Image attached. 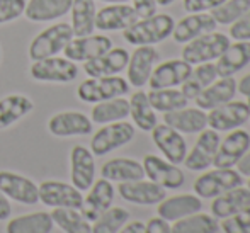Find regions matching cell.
<instances>
[{
  "mask_svg": "<svg viewBox=\"0 0 250 233\" xmlns=\"http://www.w3.org/2000/svg\"><path fill=\"white\" fill-rule=\"evenodd\" d=\"M73 31L68 22H58L43 29L40 34L34 36L29 44V58L33 62L43 58L56 56L66 48V44L73 40Z\"/></svg>",
  "mask_w": 250,
  "mask_h": 233,
  "instance_id": "obj_2",
  "label": "cell"
},
{
  "mask_svg": "<svg viewBox=\"0 0 250 233\" xmlns=\"http://www.w3.org/2000/svg\"><path fill=\"white\" fill-rule=\"evenodd\" d=\"M157 0H133V9L138 14V19H145L157 14Z\"/></svg>",
  "mask_w": 250,
  "mask_h": 233,
  "instance_id": "obj_47",
  "label": "cell"
},
{
  "mask_svg": "<svg viewBox=\"0 0 250 233\" xmlns=\"http://www.w3.org/2000/svg\"><path fill=\"white\" fill-rule=\"evenodd\" d=\"M228 44H230V40L227 38V34L211 31V33H206L186 43L184 49H182V60L188 62L189 65L213 62V60L220 58V55L228 48Z\"/></svg>",
  "mask_w": 250,
  "mask_h": 233,
  "instance_id": "obj_4",
  "label": "cell"
},
{
  "mask_svg": "<svg viewBox=\"0 0 250 233\" xmlns=\"http://www.w3.org/2000/svg\"><path fill=\"white\" fill-rule=\"evenodd\" d=\"M143 170L151 182L162 186L164 189H179L186 182V175L175 164L157 157V155H146L143 158Z\"/></svg>",
  "mask_w": 250,
  "mask_h": 233,
  "instance_id": "obj_11",
  "label": "cell"
},
{
  "mask_svg": "<svg viewBox=\"0 0 250 233\" xmlns=\"http://www.w3.org/2000/svg\"><path fill=\"white\" fill-rule=\"evenodd\" d=\"M129 53L125 48H111L109 51L102 53L101 56L85 62L83 65V72L89 77L96 79V77H111L118 75L128 66Z\"/></svg>",
  "mask_w": 250,
  "mask_h": 233,
  "instance_id": "obj_22",
  "label": "cell"
},
{
  "mask_svg": "<svg viewBox=\"0 0 250 233\" xmlns=\"http://www.w3.org/2000/svg\"><path fill=\"white\" fill-rule=\"evenodd\" d=\"M119 196L125 201L140 206H151L158 204L162 199L167 197V192L162 186L155 184L151 181H131V182H121L118 187Z\"/></svg>",
  "mask_w": 250,
  "mask_h": 233,
  "instance_id": "obj_19",
  "label": "cell"
},
{
  "mask_svg": "<svg viewBox=\"0 0 250 233\" xmlns=\"http://www.w3.org/2000/svg\"><path fill=\"white\" fill-rule=\"evenodd\" d=\"M0 191L16 203L27 206L40 203V187L29 177H24L21 174L0 170Z\"/></svg>",
  "mask_w": 250,
  "mask_h": 233,
  "instance_id": "obj_12",
  "label": "cell"
},
{
  "mask_svg": "<svg viewBox=\"0 0 250 233\" xmlns=\"http://www.w3.org/2000/svg\"><path fill=\"white\" fill-rule=\"evenodd\" d=\"M112 48L111 38L104 34H89V36L73 38L66 48L63 49L65 58L72 62H90V60L101 56L102 53L109 51Z\"/></svg>",
  "mask_w": 250,
  "mask_h": 233,
  "instance_id": "obj_18",
  "label": "cell"
},
{
  "mask_svg": "<svg viewBox=\"0 0 250 233\" xmlns=\"http://www.w3.org/2000/svg\"><path fill=\"white\" fill-rule=\"evenodd\" d=\"M135 126L128 121H116L104 125L97 133H94L90 140V151L94 157H104L111 151L128 145L129 141L135 138Z\"/></svg>",
  "mask_w": 250,
  "mask_h": 233,
  "instance_id": "obj_5",
  "label": "cell"
},
{
  "mask_svg": "<svg viewBox=\"0 0 250 233\" xmlns=\"http://www.w3.org/2000/svg\"><path fill=\"white\" fill-rule=\"evenodd\" d=\"M218 24L211 17V14L206 12H196L189 14V16L182 17L179 22H175L174 31H172V38L175 43H189V41L196 40V38L203 36L206 33L216 29Z\"/></svg>",
  "mask_w": 250,
  "mask_h": 233,
  "instance_id": "obj_23",
  "label": "cell"
},
{
  "mask_svg": "<svg viewBox=\"0 0 250 233\" xmlns=\"http://www.w3.org/2000/svg\"><path fill=\"white\" fill-rule=\"evenodd\" d=\"M151 107L158 112H170L182 109L189 104V99L177 89H157L146 94Z\"/></svg>",
  "mask_w": 250,
  "mask_h": 233,
  "instance_id": "obj_40",
  "label": "cell"
},
{
  "mask_svg": "<svg viewBox=\"0 0 250 233\" xmlns=\"http://www.w3.org/2000/svg\"><path fill=\"white\" fill-rule=\"evenodd\" d=\"M250 206V189L244 186L233 187L220 196L213 197L211 203V213L216 220H225L238 211Z\"/></svg>",
  "mask_w": 250,
  "mask_h": 233,
  "instance_id": "obj_28",
  "label": "cell"
},
{
  "mask_svg": "<svg viewBox=\"0 0 250 233\" xmlns=\"http://www.w3.org/2000/svg\"><path fill=\"white\" fill-rule=\"evenodd\" d=\"M164 123L179 133H201L208 126V114L199 107H182L177 111L164 112Z\"/></svg>",
  "mask_w": 250,
  "mask_h": 233,
  "instance_id": "obj_27",
  "label": "cell"
},
{
  "mask_svg": "<svg viewBox=\"0 0 250 233\" xmlns=\"http://www.w3.org/2000/svg\"><path fill=\"white\" fill-rule=\"evenodd\" d=\"M172 2H175V0H157L158 5H170Z\"/></svg>",
  "mask_w": 250,
  "mask_h": 233,
  "instance_id": "obj_53",
  "label": "cell"
},
{
  "mask_svg": "<svg viewBox=\"0 0 250 233\" xmlns=\"http://www.w3.org/2000/svg\"><path fill=\"white\" fill-rule=\"evenodd\" d=\"M12 214V206H10V201L5 194L0 191V221H5Z\"/></svg>",
  "mask_w": 250,
  "mask_h": 233,
  "instance_id": "obj_49",
  "label": "cell"
},
{
  "mask_svg": "<svg viewBox=\"0 0 250 233\" xmlns=\"http://www.w3.org/2000/svg\"><path fill=\"white\" fill-rule=\"evenodd\" d=\"M216 79H218L216 66H214L211 62L201 63V65H198V68L191 70V73H189V77L186 79V82L181 85L182 87L181 92L184 94L188 99H196L208 85H211Z\"/></svg>",
  "mask_w": 250,
  "mask_h": 233,
  "instance_id": "obj_37",
  "label": "cell"
},
{
  "mask_svg": "<svg viewBox=\"0 0 250 233\" xmlns=\"http://www.w3.org/2000/svg\"><path fill=\"white\" fill-rule=\"evenodd\" d=\"M220 228L223 233H250V206L221 220Z\"/></svg>",
  "mask_w": 250,
  "mask_h": 233,
  "instance_id": "obj_43",
  "label": "cell"
},
{
  "mask_svg": "<svg viewBox=\"0 0 250 233\" xmlns=\"http://www.w3.org/2000/svg\"><path fill=\"white\" fill-rule=\"evenodd\" d=\"M129 116H131L136 128L142 131H151L158 125L155 109L151 107L148 95L143 90L135 92L129 99Z\"/></svg>",
  "mask_w": 250,
  "mask_h": 233,
  "instance_id": "obj_36",
  "label": "cell"
},
{
  "mask_svg": "<svg viewBox=\"0 0 250 233\" xmlns=\"http://www.w3.org/2000/svg\"><path fill=\"white\" fill-rule=\"evenodd\" d=\"M29 73L38 82H55V84H68L73 82L79 75V66L75 62L62 56H50L33 62Z\"/></svg>",
  "mask_w": 250,
  "mask_h": 233,
  "instance_id": "obj_7",
  "label": "cell"
},
{
  "mask_svg": "<svg viewBox=\"0 0 250 233\" xmlns=\"http://www.w3.org/2000/svg\"><path fill=\"white\" fill-rule=\"evenodd\" d=\"M92 123L109 125V123L123 121L129 116V101L125 97H114L104 102H97L92 107Z\"/></svg>",
  "mask_w": 250,
  "mask_h": 233,
  "instance_id": "obj_35",
  "label": "cell"
},
{
  "mask_svg": "<svg viewBox=\"0 0 250 233\" xmlns=\"http://www.w3.org/2000/svg\"><path fill=\"white\" fill-rule=\"evenodd\" d=\"M129 92V84L123 77L111 75V77H96V79H87L77 89V95L82 102L87 104H97L114 97H123Z\"/></svg>",
  "mask_w": 250,
  "mask_h": 233,
  "instance_id": "obj_3",
  "label": "cell"
},
{
  "mask_svg": "<svg viewBox=\"0 0 250 233\" xmlns=\"http://www.w3.org/2000/svg\"><path fill=\"white\" fill-rule=\"evenodd\" d=\"M94 123L83 112L63 111L51 116L48 121V131L53 136L66 138V136H85L92 133Z\"/></svg>",
  "mask_w": 250,
  "mask_h": 233,
  "instance_id": "obj_15",
  "label": "cell"
},
{
  "mask_svg": "<svg viewBox=\"0 0 250 233\" xmlns=\"http://www.w3.org/2000/svg\"><path fill=\"white\" fill-rule=\"evenodd\" d=\"M244 184V177L231 169H216L201 174L194 181V194L203 199H213L227 191Z\"/></svg>",
  "mask_w": 250,
  "mask_h": 233,
  "instance_id": "obj_6",
  "label": "cell"
},
{
  "mask_svg": "<svg viewBox=\"0 0 250 233\" xmlns=\"http://www.w3.org/2000/svg\"><path fill=\"white\" fill-rule=\"evenodd\" d=\"M72 31L75 38L89 36L96 29V0H73L72 2Z\"/></svg>",
  "mask_w": 250,
  "mask_h": 233,
  "instance_id": "obj_32",
  "label": "cell"
},
{
  "mask_svg": "<svg viewBox=\"0 0 250 233\" xmlns=\"http://www.w3.org/2000/svg\"><path fill=\"white\" fill-rule=\"evenodd\" d=\"M250 119V109L247 102L230 101L223 106L211 109L208 114V126L214 131H231L240 128Z\"/></svg>",
  "mask_w": 250,
  "mask_h": 233,
  "instance_id": "obj_9",
  "label": "cell"
},
{
  "mask_svg": "<svg viewBox=\"0 0 250 233\" xmlns=\"http://www.w3.org/2000/svg\"><path fill=\"white\" fill-rule=\"evenodd\" d=\"M53 223L65 233H92V223L80 213V210L72 208H53Z\"/></svg>",
  "mask_w": 250,
  "mask_h": 233,
  "instance_id": "obj_38",
  "label": "cell"
},
{
  "mask_svg": "<svg viewBox=\"0 0 250 233\" xmlns=\"http://www.w3.org/2000/svg\"><path fill=\"white\" fill-rule=\"evenodd\" d=\"M237 169H238L237 172L242 177H250V151H247V153L240 158V162L237 164Z\"/></svg>",
  "mask_w": 250,
  "mask_h": 233,
  "instance_id": "obj_50",
  "label": "cell"
},
{
  "mask_svg": "<svg viewBox=\"0 0 250 233\" xmlns=\"http://www.w3.org/2000/svg\"><path fill=\"white\" fill-rule=\"evenodd\" d=\"M101 2H107V3H126L128 0H101Z\"/></svg>",
  "mask_w": 250,
  "mask_h": 233,
  "instance_id": "obj_54",
  "label": "cell"
},
{
  "mask_svg": "<svg viewBox=\"0 0 250 233\" xmlns=\"http://www.w3.org/2000/svg\"><path fill=\"white\" fill-rule=\"evenodd\" d=\"M175 21L168 14H155L151 17L138 19L129 27L123 31V38L126 43L133 46H153L162 43L172 34Z\"/></svg>",
  "mask_w": 250,
  "mask_h": 233,
  "instance_id": "obj_1",
  "label": "cell"
},
{
  "mask_svg": "<svg viewBox=\"0 0 250 233\" xmlns=\"http://www.w3.org/2000/svg\"><path fill=\"white\" fill-rule=\"evenodd\" d=\"M55 228L53 218L46 211L16 216L7 223L5 233H51Z\"/></svg>",
  "mask_w": 250,
  "mask_h": 233,
  "instance_id": "obj_34",
  "label": "cell"
},
{
  "mask_svg": "<svg viewBox=\"0 0 250 233\" xmlns=\"http://www.w3.org/2000/svg\"><path fill=\"white\" fill-rule=\"evenodd\" d=\"M237 90L242 95H245V97L250 99V73H247V75L237 84Z\"/></svg>",
  "mask_w": 250,
  "mask_h": 233,
  "instance_id": "obj_52",
  "label": "cell"
},
{
  "mask_svg": "<svg viewBox=\"0 0 250 233\" xmlns=\"http://www.w3.org/2000/svg\"><path fill=\"white\" fill-rule=\"evenodd\" d=\"M235 94H237V80L233 77H223V79L214 80L211 85H208L194 101L199 109L211 111L218 106L233 101Z\"/></svg>",
  "mask_w": 250,
  "mask_h": 233,
  "instance_id": "obj_26",
  "label": "cell"
},
{
  "mask_svg": "<svg viewBox=\"0 0 250 233\" xmlns=\"http://www.w3.org/2000/svg\"><path fill=\"white\" fill-rule=\"evenodd\" d=\"M27 0H0V26L24 16Z\"/></svg>",
  "mask_w": 250,
  "mask_h": 233,
  "instance_id": "obj_44",
  "label": "cell"
},
{
  "mask_svg": "<svg viewBox=\"0 0 250 233\" xmlns=\"http://www.w3.org/2000/svg\"><path fill=\"white\" fill-rule=\"evenodd\" d=\"M230 38L235 41H250V9L240 19L230 24Z\"/></svg>",
  "mask_w": 250,
  "mask_h": 233,
  "instance_id": "obj_45",
  "label": "cell"
},
{
  "mask_svg": "<svg viewBox=\"0 0 250 233\" xmlns=\"http://www.w3.org/2000/svg\"><path fill=\"white\" fill-rule=\"evenodd\" d=\"M223 2L225 0H184V9L189 14H196L204 12V10H211Z\"/></svg>",
  "mask_w": 250,
  "mask_h": 233,
  "instance_id": "obj_46",
  "label": "cell"
},
{
  "mask_svg": "<svg viewBox=\"0 0 250 233\" xmlns=\"http://www.w3.org/2000/svg\"><path fill=\"white\" fill-rule=\"evenodd\" d=\"M250 62V41H237L228 44V48L220 55L216 62V73L220 79L233 77Z\"/></svg>",
  "mask_w": 250,
  "mask_h": 233,
  "instance_id": "obj_29",
  "label": "cell"
},
{
  "mask_svg": "<svg viewBox=\"0 0 250 233\" xmlns=\"http://www.w3.org/2000/svg\"><path fill=\"white\" fill-rule=\"evenodd\" d=\"M250 135L245 129H231L227 138L220 141L213 165L216 169H233L240 162V158L249 151Z\"/></svg>",
  "mask_w": 250,
  "mask_h": 233,
  "instance_id": "obj_10",
  "label": "cell"
},
{
  "mask_svg": "<svg viewBox=\"0 0 250 233\" xmlns=\"http://www.w3.org/2000/svg\"><path fill=\"white\" fill-rule=\"evenodd\" d=\"M73 0H29L24 16L33 22H51L66 16Z\"/></svg>",
  "mask_w": 250,
  "mask_h": 233,
  "instance_id": "obj_31",
  "label": "cell"
},
{
  "mask_svg": "<svg viewBox=\"0 0 250 233\" xmlns=\"http://www.w3.org/2000/svg\"><path fill=\"white\" fill-rule=\"evenodd\" d=\"M145 233H170V225L160 216L150 218L145 223Z\"/></svg>",
  "mask_w": 250,
  "mask_h": 233,
  "instance_id": "obj_48",
  "label": "cell"
},
{
  "mask_svg": "<svg viewBox=\"0 0 250 233\" xmlns=\"http://www.w3.org/2000/svg\"><path fill=\"white\" fill-rule=\"evenodd\" d=\"M158 62V51L153 46H136L128 60V84L142 89L148 84L153 65Z\"/></svg>",
  "mask_w": 250,
  "mask_h": 233,
  "instance_id": "obj_21",
  "label": "cell"
},
{
  "mask_svg": "<svg viewBox=\"0 0 250 233\" xmlns=\"http://www.w3.org/2000/svg\"><path fill=\"white\" fill-rule=\"evenodd\" d=\"M34 104L22 94H10L0 99V129H7L33 111Z\"/></svg>",
  "mask_w": 250,
  "mask_h": 233,
  "instance_id": "obj_33",
  "label": "cell"
},
{
  "mask_svg": "<svg viewBox=\"0 0 250 233\" xmlns=\"http://www.w3.org/2000/svg\"><path fill=\"white\" fill-rule=\"evenodd\" d=\"M70 177L72 186L79 191H89L96 181V160L94 153L83 145H75L70 151Z\"/></svg>",
  "mask_w": 250,
  "mask_h": 233,
  "instance_id": "obj_13",
  "label": "cell"
},
{
  "mask_svg": "<svg viewBox=\"0 0 250 233\" xmlns=\"http://www.w3.org/2000/svg\"><path fill=\"white\" fill-rule=\"evenodd\" d=\"M102 179L109 182H131L145 177L143 165L133 158H112L107 160L101 169Z\"/></svg>",
  "mask_w": 250,
  "mask_h": 233,
  "instance_id": "obj_30",
  "label": "cell"
},
{
  "mask_svg": "<svg viewBox=\"0 0 250 233\" xmlns=\"http://www.w3.org/2000/svg\"><path fill=\"white\" fill-rule=\"evenodd\" d=\"M192 70V65H189L184 60H167V62L157 65L151 70L148 79V85L151 90L157 89H174L177 85H182L186 79L189 77Z\"/></svg>",
  "mask_w": 250,
  "mask_h": 233,
  "instance_id": "obj_17",
  "label": "cell"
},
{
  "mask_svg": "<svg viewBox=\"0 0 250 233\" xmlns=\"http://www.w3.org/2000/svg\"><path fill=\"white\" fill-rule=\"evenodd\" d=\"M129 221V211L119 206H111L92 221V233H118Z\"/></svg>",
  "mask_w": 250,
  "mask_h": 233,
  "instance_id": "obj_41",
  "label": "cell"
},
{
  "mask_svg": "<svg viewBox=\"0 0 250 233\" xmlns=\"http://www.w3.org/2000/svg\"><path fill=\"white\" fill-rule=\"evenodd\" d=\"M201 208H203L201 197L194 196V194H177V196L162 199L158 203L157 213L162 220L174 223L181 218L198 213V211H201Z\"/></svg>",
  "mask_w": 250,
  "mask_h": 233,
  "instance_id": "obj_25",
  "label": "cell"
},
{
  "mask_svg": "<svg viewBox=\"0 0 250 233\" xmlns=\"http://www.w3.org/2000/svg\"><path fill=\"white\" fill-rule=\"evenodd\" d=\"M112 201H114V187L109 181L101 177L99 181H94V184L89 189V194L83 197L80 213L92 223L105 210L112 206Z\"/></svg>",
  "mask_w": 250,
  "mask_h": 233,
  "instance_id": "obj_20",
  "label": "cell"
},
{
  "mask_svg": "<svg viewBox=\"0 0 250 233\" xmlns=\"http://www.w3.org/2000/svg\"><path fill=\"white\" fill-rule=\"evenodd\" d=\"M247 187H249V189H250V177H249V182H247Z\"/></svg>",
  "mask_w": 250,
  "mask_h": 233,
  "instance_id": "obj_55",
  "label": "cell"
},
{
  "mask_svg": "<svg viewBox=\"0 0 250 233\" xmlns=\"http://www.w3.org/2000/svg\"><path fill=\"white\" fill-rule=\"evenodd\" d=\"M151 140L170 164L179 165L184 162L186 155H188V143L177 129L170 128L165 123L157 125L151 129Z\"/></svg>",
  "mask_w": 250,
  "mask_h": 233,
  "instance_id": "obj_16",
  "label": "cell"
},
{
  "mask_svg": "<svg viewBox=\"0 0 250 233\" xmlns=\"http://www.w3.org/2000/svg\"><path fill=\"white\" fill-rule=\"evenodd\" d=\"M118 233H145V223L140 220L131 221V223H126Z\"/></svg>",
  "mask_w": 250,
  "mask_h": 233,
  "instance_id": "obj_51",
  "label": "cell"
},
{
  "mask_svg": "<svg viewBox=\"0 0 250 233\" xmlns=\"http://www.w3.org/2000/svg\"><path fill=\"white\" fill-rule=\"evenodd\" d=\"M220 230V223L213 214L194 213L186 218L174 221L170 233H216Z\"/></svg>",
  "mask_w": 250,
  "mask_h": 233,
  "instance_id": "obj_39",
  "label": "cell"
},
{
  "mask_svg": "<svg viewBox=\"0 0 250 233\" xmlns=\"http://www.w3.org/2000/svg\"><path fill=\"white\" fill-rule=\"evenodd\" d=\"M250 9V0H225L218 7L211 9V17L218 26H230L237 19H240L245 12Z\"/></svg>",
  "mask_w": 250,
  "mask_h": 233,
  "instance_id": "obj_42",
  "label": "cell"
},
{
  "mask_svg": "<svg viewBox=\"0 0 250 233\" xmlns=\"http://www.w3.org/2000/svg\"><path fill=\"white\" fill-rule=\"evenodd\" d=\"M247 104H249V109H250V99H249V102H247Z\"/></svg>",
  "mask_w": 250,
  "mask_h": 233,
  "instance_id": "obj_56",
  "label": "cell"
},
{
  "mask_svg": "<svg viewBox=\"0 0 250 233\" xmlns=\"http://www.w3.org/2000/svg\"><path fill=\"white\" fill-rule=\"evenodd\" d=\"M138 21V14L128 3H109L97 10L96 27L101 31H125Z\"/></svg>",
  "mask_w": 250,
  "mask_h": 233,
  "instance_id": "obj_24",
  "label": "cell"
},
{
  "mask_svg": "<svg viewBox=\"0 0 250 233\" xmlns=\"http://www.w3.org/2000/svg\"><path fill=\"white\" fill-rule=\"evenodd\" d=\"M40 201L50 208H72L80 210L83 194L75 186L62 181H44L40 186Z\"/></svg>",
  "mask_w": 250,
  "mask_h": 233,
  "instance_id": "obj_8",
  "label": "cell"
},
{
  "mask_svg": "<svg viewBox=\"0 0 250 233\" xmlns=\"http://www.w3.org/2000/svg\"><path fill=\"white\" fill-rule=\"evenodd\" d=\"M220 141L221 140L218 131H214V129H203L199 133V138L196 141V145L186 155L182 164H186V169L192 172L206 170L208 167L213 165L214 155H216Z\"/></svg>",
  "mask_w": 250,
  "mask_h": 233,
  "instance_id": "obj_14",
  "label": "cell"
}]
</instances>
